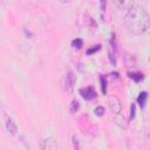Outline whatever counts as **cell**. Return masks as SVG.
I'll return each instance as SVG.
<instances>
[{
	"instance_id": "cell-1",
	"label": "cell",
	"mask_w": 150,
	"mask_h": 150,
	"mask_svg": "<svg viewBox=\"0 0 150 150\" xmlns=\"http://www.w3.org/2000/svg\"><path fill=\"white\" fill-rule=\"evenodd\" d=\"M124 26L134 35H142L150 28V15L138 6L129 9L124 16Z\"/></svg>"
},
{
	"instance_id": "cell-2",
	"label": "cell",
	"mask_w": 150,
	"mask_h": 150,
	"mask_svg": "<svg viewBox=\"0 0 150 150\" xmlns=\"http://www.w3.org/2000/svg\"><path fill=\"white\" fill-rule=\"evenodd\" d=\"M108 103H109V108L112 112L115 114H120L121 110H122V104H121V101L118 97L111 95L108 97Z\"/></svg>"
},
{
	"instance_id": "cell-3",
	"label": "cell",
	"mask_w": 150,
	"mask_h": 150,
	"mask_svg": "<svg viewBox=\"0 0 150 150\" xmlns=\"http://www.w3.org/2000/svg\"><path fill=\"white\" fill-rule=\"evenodd\" d=\"M115 6L122 11H129L135 6V0H112Z\"/></svg>"
},
{
	"instance_id": "cell-4",
	"label": "cell",
	"mask_w": 150,
	"mask_h": 150,
	"mask_svg": "<svg viewBox=\"0 0 150 150\" xmlns=\"http://www.w3.org/2000/svg\"><path fill=\"white\" fill-rule=\"evenodd\" d=\"M73 83H74L73 74H71V73H68V74L63 77V82H62V88H63V90H66L67 93H71Z\"/></svg>"
},
{
	"instance_id": "cell-5",
	"label": "cell",
	"mask_w": 150,
	"mask_h": 150,
	"mask_svg": "<svg viewBox=\"0 0 150 150\" xmlns=\"http://www.w3.org/2000/svg\"><path fill=\"white\" fill-rule=\"evenodd\" d=\"M40 148H41L42 150H53V149H56V148H57V143H56L55 138L48 137V138H46V139L42 141Z\"/></svg>"
},
{
	"instance_id": "cell-6",
	"label": "cell",
	"mask_w": 150,
	"mask_h": 150,
	"mask_svg": "<svg viewBox=\"0 0 150 150\" xmlns=\"http://www.w3.org/2000/svg\"><path fill=\"white\" fill-rule=\"evenodd\" d=\"M81 95L84 100H93L96 97V93L91 87H87L84 89H81Z\"/></svg>"
},
{
	"instance_id": "cell-7",
	"label": "cell",
	"mask_w": 150,
	"mask_h": 150,
	"mask_svg": "<svg viewBox=\"0 0 150 150\" xmlns=\"http://www.w3.org/2000/svg\"><path fill=\"white\" fill-rule=\"evenodd\" d=\"M6 128H7V130H8V132H11L12 135H15L16 134V131H18V128H16V124H15V122L9 117V118H7V122H6Z\"/></svg>"
},
{
	"instance_id": "cell-8",
	"label": "cell",
	"mask_w": 150,
	"mask_h": 150,
	"mask_svg": "<svg viewBox=\"0 0 150 150\" xmlns=\"http://www.w3.org/2000/svg\"><path fill=\"white\" fill-rule=\"evenodd\" d=\"M146 98H148V94H146L145 91L139 93V95H138V97H137V103H138V105H139L141 108H143V107L145 105Z\"/></svg>"
},
{
	"instance_id": "cell-9",
	"label": "cell",
	"mask_w": 150,
	"mask_h": 150,
	"mask_svg": "<svg viewBox=\"0 0 150 150\" xmlns=\"http://www.w3.org/2000/svg\"><path fill=\"white\" fill-rule=\"evenodd\" d=\"M115 121H116V124H118L120 127H122V128H127V120L124 118L123 115H121V112H120V114H116V116H115Z\"/></svg>"
},
{
	"instance_id": "cell-10",
	"label": "cell",
	"mask_w": 150,
	"mask_h": 150,
	"mask_svg": "<svg viewBox=\"0 0 150 150\" xmlns=\"http://www.w3.org/2000/svg\"><path fill=\"white\" fill-rule=\"evenodd\" d=\"M82 43H83V42H82L81 39H75V40L71 42V46H73L74 48H75V47H76V48H81V47H82Z\"/></svg>"
},
{
	"instance_id": "cell-11",
	"label": "cell",
	"mask_w": 150,
	"mask_h": 150,
	"mask_svg": "<svg viewBox=\"0 0 150 150\" xmlns=\"http://www.w3.org/2000/svg\"><path fill=\"white\" fill-rule=\"evenodd\" d=\"M79 107H80V105H79V102L74 100V101L71 102V105H70V111H71V112H75V111L79 109Z\"/></svg>"
},
{
	"instance_id": "cell-12",
	"label": "cell",
	"mask_w": 150,
	"mask_h": 150,
	"mask_svg": "<svg viewBox=\"0 0 150 150\" xmlns=\"http://www.w3.org/2000/svg\"><path fill=\"white\" fill-rule=\"evenodd\" d=\"M130 77H131V79H134L136 82H138V81H141V80L143 79L142 74H139V73H135V74H131V75H130Z\"/></svg>"
},
{
	"instance_id": "cell-13",
	"label": "cell",
	"mask_w": 150,
	"mask_h": 150,
	"mask_svg": "<svg viewBox=\"0 0 150 150\" xmlns=\"http://www.w3.org/2000/svg\"><path fill=\"white\" fill-rule=\"evenodd\" d=\"M95 114H96V116H102L104 114V108L103 107H97L95 109Z\"/></svg>"
},
{
	"instance_id": "cell-14",
	"label": "cell",
	"mask_w": 150,
	"mask_h": 150,
	"mask_svg": "<svg viewBox=\"0 0 150 150\" xmlns=\"http://www.w3.org/2000/svg\"><path fill=\"white\" fill-rule=\"evenodd\" d=\"M100 49V46H96V48H93V49H89L87 53L88 54H90V53H93V52H96V50H98Z\"/></svg>"
},
{
	"instance_id": "cell-15",
	"label": "cell",
	"mask_w": 150,
	"mask_h": 150,
	"mask_svg": "<svg viewBox=\"0 0 150 150\" xmlns=\"http://www.w3.org/2000/svg\"><path fill=\"white\" fill-rule=\"evenodd\" d=\"M130 111H131V118L134 117V115H135V105L132 104L131 105V108H130Z\"/></svg>"
},
{
	"instance_id": "cell-16",
	"label": "cell",
	"mask_w": 150,
	"mask_h": 150,
	"mask_svg": "<svg viewBox=\"0 0 150 150\" xmlns=\"http://www.w3.org/2000/svg\"><path fill=\"white\" fill-rule=\"evenodd\" d=\"M149 62H150V56H149Z\"/></svg>"
}]
</instances>
